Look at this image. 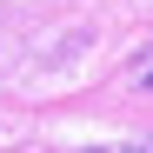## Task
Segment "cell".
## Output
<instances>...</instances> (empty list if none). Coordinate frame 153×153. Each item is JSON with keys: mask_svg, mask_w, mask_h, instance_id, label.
<instances>
[{"mask_svg": "<svg viewBox=\"0 0 153 153\" xmlns=\"http://www.w3.org/2000/svg\"><path fill=\"white\" fill-rule=\"evenodd\" d=\"M126 80H133V87H146V93H153V47H146V53H133V67H126Z\"/></svg>", "mask_w": 153, "mask_h": 153, "instance_id": "6da1fadb", "label": "cell"}]
</instances>
